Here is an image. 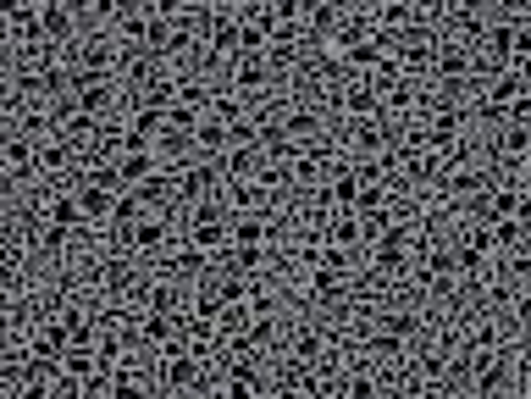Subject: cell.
<instances>
[{"label":"cell","mask_w":531,"mask_h":399,"mask_svg":"<svg viewBox=\"0 0 531 399\" xmlns=\"http://www.w3.org/2000/svg\"><path fill=\"white\" fill-rule=\"evenodd\" d=\"M393 50H399L404 73H426V67H437V50H443V39L432 34V28H399V34H382Z\"/></svg>","instance_id":"obj_1"},{"label":"cell","mask_w":531,"mask_h":399,"mask_svg":"<svg viewBox=\"0 0 531 399\" xmlns=\"http://www.w3.org/2000/svg\"><path fill=\"white\" fill-rule=\"evenodd\" d=\"M166 239H172V222L166 217H144L133 228H117V250H128V255H161Z\"/></svg>","instance_id":"obj_2"},{"label":"cell","mask_w":531,"mask_h":399,"mask_svg":"<svg viewBox=\"0 0 531 399\" xmlns=\"http://www.w3.org/2000/svg\"><path fill=\"white\" fill-rule=\"evenodd\" d=\"M222 183H227V172L211 167V161H205V167H183L177 172V200H194V206H200V200L222 194Z\"/></svg>","instance_id":"obj_3"},{"label":"cell","mask_w":531,"mask_h":399,"mask_svg":"<svg viewBox=\"0 0 531 399\" xmlns=\"http://www.w3.org/2000/svg\"><path fill=\"white\" fill-rule=\"evenodd\" d=\"M72 106L78 111H89V117H111V106H117V84L111 78H78L72 84Z\"/></svg>","instance_id":"obj_4"},{"label":"cell","mask_w":531,"mask_h":399,"mask_svg":"<svg viewBox=\"0 0 531 399\" xmlns=\"http://www.w3.org/2000/svg\"><path fill=\"white\" fill-rule=\"evenodd\" d=\"M39 222H56V228H72V233H78L83 228V222H89V217H83V200H78V189H56V194H45V206H39Z\"/></svg>","instance_id":"obj_5"},{"label":"cell","mask_w":531,"mask_h":399,"mask_svg":"<svg viewBox=\"0 0 531 399\" xmlns=\"http://www.w3.org/2000/svg\"><path fill=\"white\" fill-rule=\"evenodd\" d=\"M211 56H222V61H233V56H244V17H233V12H216V23H211Z\"/></svg>","instance_id":"obj_6"},{"label":"cell","mask_w":531,"mask_h":399,"mask_svg":"<svg viewBox=\"0 0 531 399\" xmlns=\"http://www.w3.org/2000/svg\"><path fill=\"white\" fill-rule=\"evenodd\" d=\"M266 84H272V61L266 56H233V89L238 95H266Z\"/></svg>","instance_id":"obj_7"},{"label":"cell","mask_w":531,"mask_h":399,"mask_svg":"<svg viewBox=\"0 0 531 399\" xmlns=\"http://www.w3.org/2000/svg\"><path fill=\"white\" fill-rule=\"evenodd\" d=\"M117 61H122V50L111 45V39H83L78 45V78H106Z\"/></svg>","instance_id":"obj_8"},{"label":"cell","mask_w":531,"mask_h":399,"mask_svg":"<svg viewBox=\"0 0 531 399\" xmlns=\"http://www.w3.org/2000/svg\"><path fill=\"white\" fill-rule=\"evenodd\" d=\"M343 139H349V156H354V161L377 156V150L388 145V133H382L377 117H349V133H343Z\"/></svg>","instance_id":"obj_9"},{"label":"cell","mask_w":531,"mask_h":399,"mask_svg":"<svg viewBox=\"0 0 531 399\" xmlns=\"http://www.w3.org/2000/svg\"><path fill=\"white\" fill-rule=\"evenodd\" d=\"M360 194H366V183H360L354 161L332 167V189H327V200H332V206H338V211H360Z\"/></svg>","instance_id":"obj_10"},{"label":"cell","mask_w":531,"mask_h":399,"mask_svg":"<svg viewBox=\"0 0 531 399\" xmlns=\"http://www.w3.org/2000/svg\"><path fill=\"white\" fill-rule=\"evenodd\" d=\"M310 300H316V305H343V300H349V272L310 266Z\"/></svg>","instance_id":"obj_11"},{"label":"cell","mask_w":531,"mask_h":399,"mask_svg":"<svg viewBox=\"0 0 531 399\" xmlns=\"http://www.w3.org/2000/svg\"><path fill=\"white\" fill-rule=\"evenodd\" d=\"M216 333H222L227 344H238V339H249L255 333V305H222V316H216Z\"/></svg>","instance_id":"obj_12"},{"label":"cell","mask_w":531,"mask_h":399,"mask_svg":"<svg viewBox=\"0 0 531 399\" xmlns=\"http://www.w3.org/2000/svg\"><path fill=\"white\" fill-rule=\"evenodd\" d=\"M39 23H45V45H61V39H72V28H78V12H72L67 0H50L45 12H39Z\"/></svg>","instance_id":"obj_13"},{"label":"cell","mask_w":531,"mask_h":399,"mask_svg":"<svg viewBox=\"0 0 531 399\" xmlns=\"http://www.w3.org/2000/svg\"><path fill=\"white\" fill-rule=\"evenodd\" d=\"M6 172H12V178L39 172V145L28 139V133H12V139H6Z\"/></svg>","instance_id":"obj_14"},{"label":"cell","mask_w":531,"mask_h":399,"mask_svg":"<svg viewBox=\"0 0 531 399\" xmlns=\"http://www.w3.org/2000/svg\"><path fill=\"white\" fill-rule=\"evenodd\" d=\"M67 167H78V150H72L67 139H50V145H39V178H61Z\"/></svg>","instance_id":"obj_15"},{"label":"cell","mask_w":531,"mask_h":399,"mask_svg":"<svg viewBox=\"0 0 531 399\" xmlns=\"http://www.w3.org/2000/svg\"><path fill=\"white\" fill-rule=\"evenodd\" d=\"M471 67H476V56H471L465 45H454V39H449L443 50H437V78H449V84H460V78L471 73Z\"/></svg>","instance_id":"obj_16"},{"label":"cell","mask_w":531,"mask_h":399,"mask_svg":"<svg viewBox=\"0 0 531 399\" xmlns=\"http://www.w3.org/2000/svg\"><path fill=\"white\" fill-rule=\"evenodd\" d=\"M78 200H83L89 228H95V222H111V211H117V194L111 189H89V183H78Z\"/></svg>","instance_id":"obj_17"},{"label":"cell","mask_w":531,"mask_h":399,"mask_svg":"<svg viewBox=\"0 0 531 399\" xmlns=\"http://www.w3.org/2000/svg\"><path fill=\"white\" fill-rule=\"evenodd\" d=\"M283 128H288V139H321V111H310V106H288V117H283Z\"/></svg>","instance_id":"obj_18"},{"label":"cell","mask_w":531,"mask_h":399,"mask_svg":"<svg viewBox=\"0 0 531 399\" xmlns=\"http://www.w3.org/2000/svg\"><path fill=\"white\" fill-rule=\"evenodd\" d=\"M150 311H161V316H183V305H189V294L177 289V283H150Z\"/></svg>","instance_id":"obj_19"},{"label":"cell","mask_w":531,"mask_h":399,"mask_svg":"<svg viewBox=\"0 0 531 399\" xmlns=\"http://www.w3.org/2000/svg\"><path fill=\"white\" fill-rule=\"evenodd\" d=\"M343 106H349V117H377L382 95L366 84V78H360V84H349V89H343Z\"/></svg>","instance_id":"obj_20"},{"label":"cell","mask_w":531,"mask_h":399,"mask_svg":"<svg viewBox=\"0 0 531 399\" xmlns=\"http://www.w3.org/2000/svg\"><path fill=\"white\" fill-rule=\"evenodd\" d=\"M332 244H343V250H354V244H366V233H360V211H338L327 228Z\"/></svg>","instance_id":"obj_21"},{"label":"cell","mask_w":531,"mask_h":399,"mask_svg":"<svg viewBox=\"0 0 531 399\" xmlns=\"http://www.w3.org/2000/svg\"><path fill=\"white\" fill-rule=\"evenodd\" d=\"M189 244H194V250H205V255H227V250H233V228H194Z\"/></svg>","instance_id":"obj_22"},{"label":"cell","mask_w":531,"mask_h":399,"mask_svg":"<svg viewBox=\"0 0 531 399\" xmlns=\"http://www.w3.org/2000/svg\"><path fill=\"white\" fill-rule=\"evenodd\" d=\"M266 233H272V222H266V217H255V211L233 217V244H260Z\"/></svg>","instance_id":"obj_23"},{"label":"cell","mask_w":531,"mask_h":399,"mask_svg":"<svg viewBox=\"0 0 531 399\" xmlns=\"http://www.w3.org/2000/svg\"><path fill=\"white\" fill-rule=\"evenodd\" d=\"M382 50H388V39H354L349 45V67H382Z\"/></svg>","instance_id":"obj_24"},{"label":"cell","mask_w":531,"mask_h":399,"mask_svg":"<svg viewBox=\"0 0 531 399\" xmlns=\"http://www.w3.org/2000/svg\"><path fill=\"white\" fill-rule=\"evenodd\" d=\"M493 250H526V228H520L515 217L493 222Z\"/></svg>","instance_id":"obj_25"},{"label":"cell","mask_w":531,"mask_h":399,"mask_svg":"<svg viewBox=\"0 0 531 399\" xmlns=\"http://www.w3.org/2000/svg\"><path fill=\"white\" fill-rule=\"evenodd\" d=\"M343 399H382V383L371 372H349L343 377Z\"/></svg>","instance_id":"obj_26"},{"label":"cell","mask_w":531,"mask_h":399,"mask_svg":"<svg viewBox=\"0 0 531 399\" xmlns=\"http://www.w3.org/2000/svg\"><path fill=\"white\" fill-rule=\"evenodd\" d=\"M415 327H421V316H415V311H388L377 333H393V339H415Z\"/></svg>","instance_id":"obj_27"},{"label":"cell","mask_w":531,"mask_h":399,"mask_svg":"<svg viewBox=\"0 0 531 399\" xmlns=\"http://www.w3.org/2000/svg\"><path fill=\"white\" fill-rule=\"evenodd\" d=\"M139 327H144V339H150V344H172L177 339V322H172V316H161V311H150Z\"/></svg>","instance_id":"obj_28"},{"label":"cell","mask_w":531,"mask_h":399,"mask_svg":"<svg viewBox=\"0 0 531 399\" xmlns=\"http://www.w3.org/2000/svg\"><path fill=\"white\" fill-rule=\"evenodd\" d=\"M139 194H144V200H150V206H166V200H172V194H177V178H166V172H155L150 183H139Z\"/></svg>","instance_id":"obj_29"},{"label":"cell","mask_w":531,"mask_h":399,"mask_svg":"<svg viewBox=\"0 0 531 399\" xmlns=\"http://www.w3.org/2000/svg\"><path fill=\"white\" fill-rule=\"evenodd\" d=\"M72 239V228H56V222H39V255H61Z\"/></svg>","instance_id":"obj_30"},{"label":"cell","mask_w":531,"mask_h":399,"mask_svg":"<svg viewBox=\"0 0 531 399\" xmlns=\"http://www.w3.org/2000/svg\"><path fill=\"white\" fill-rule=\"evenodd\" d=\"M498 150H504V156H515V150H531V122H515V128H504Z\"/></svg>","instance_id":"obj_31"},{"label":"cell","mask_w":531,"mask_h":399,"mask_svg":"<svg viewBox=\"0 0 531 399\" xmlns=\"http://www.w3.org/2000/svg\"><path fill=\"white\" fill-rule=\"evenodd\" d=\"M316 156H321V150H316ZM316 156H294V178L299 183H316L321 178V161Z\"/></svg>","instance_id":"obj_32"},{"label":"cell","mask_w":531,"mask_h":399,"mask_svg":"<svg viewBox=\"0 0 531 399\" xmlns=\"http://www.w3.org/2000/svg\"><path fill=\"white\" fill-rule=\"evenodd\" d=\"M272 399H316L310 388H299V383H283V388H272Z\"/></svg>","instance_id":"obj_33"},{"label":"cell","mask_w":531,"mask_h":399,"mask_svg":"<svg viewBox=\"0 0 531 399\" xmlns=\"http://www.w3.org/2000/svg\"><path fill=\"white\" fill-rule=\"evenodd\" d=\"M520 394H526V399H531V361H526V366H520Z\"/></svg>","instance_id":"obj_34"},{"label":"cell","mask_w":531,"mask_h":399,"mask_svg":"<svg viewBox=\"0 0 531 399\" xmlns=\"http://www.w3.org/2000/svg\"><path fill=\"white\" fill-rule=\"evenodd\" d=\"M437 399H471V394H465V388H443Z\"/></svg>","instance_id":"obj_35"},{"label":"cell","mask_w":531,"mask_h":399,"mask_svg":"<svg viewBox=\"0 0 531 399\" xmlns=\"http://www.w3.org/2000/svg\"><path fill=\"white\" fill-rule=\"evenodd\" d=\"M520 322L531 327V294H526V300H520Z\"/></svg>","instance_id":"obj_36"},{"label":"cell","mask_w":531,"mask_h":399,"mask_svg":"<svg viewBox=\"0 0 531 399\" xmlns=\"http://www.w3.org/2000/svg\"><path fill=\"white\" fill-rule=\"evenodd\" d=\"M23 6H34V12H45V6H50V0H23Z\"/></svg>","instance_id":"obj_37"},{"label":"cell","mask_w":531,"mask_h":399,"mask_svg":"<svg viewBox=\"0 0 531 399\" xmlns=\"http://www.w3.org/2000/svg\"><path fill=\"white\" fill-rule=\"evenodd\" d=\"M526 178H531V156H526Z\"/></svg>","instance_id":"obj_38"}]
</instances>
